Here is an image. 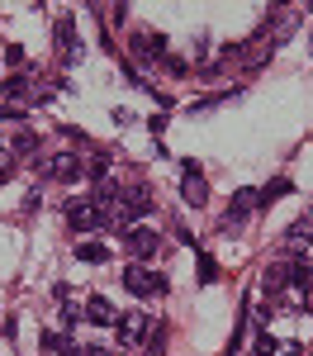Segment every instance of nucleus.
I'll return each instance as SVG.
<instances>
[{"mask_svg": "<svg viewBox=\"0 0 313 356\" xmlns=\"http://www.w3.org/2000/svg\"><path fill=\"white\" fill-rule=\"evenodd\" d=\"M38 176L43 181H67V186H76L85 176V162L76 157V152H62V157H53V162H38Z\"/></svg>", "mask_w": 313, "mask_h": 356, "instance_id": "7ed1b4c3", "label": "nucleus"}, {"mask_svg": "<svg viewBox=\"0 0 313 356\" xmlns=\"http://www.w3.org/2000/svg\"><path fill=\"white\" fill-rule=\"evenodd\" d=\"M162 67H167L171 76H185V72H190V67H185V62H180V57H167V53H162Z\"/></svg>", "mask_w": 313, "mask_h": 356, "instance_id": "6ab92c4d", "label": "nucleus"}, {"mask_svg": "<svg viewBox=\"0 0 313 356\" xmlns=\"http://www.w3.org/2000/svg\"><path fill=\"white\" fill-rule=\"evenodd\" d=\"M124 209H128V214H133V219H142V214H152V209H157V204H152V191H147V186H133V191L124 195Z\"/></svg>", "mask_w": 313, "mask_h": 356, "instance_id": "f8f14e48", "label": "nucleus"}, {"mask_svg": "<svg viewBox=\"0 0 313 356\" xmlns=\"http://www.w3.org/2000/svg\"><path fill=\"white\" fill-rule=\"evenodd\" d=\"M252 209H261V191H237V195H232V204H228V214H223V223H228V228H237Z\"/></svg>", "mask_w": 313, "mask_h": 356, "instance_id": "1a4fd4ad", "label": "nucleus"}, {"mask_svg": "<svg viewBox=\"0 0 313 356\" xmlns=\"http://www.w3.org/2000/svg\"><path fill=\"white\" fill-rule=\"evenodd\" d=\"M276 352H280V342H276L271 332H261V337H256V352H252V356H276Z\"/></svg>", "mask_w": 313, "mask_h": 356, "instance_id": "f3484780", "label": "nucleus"}, {"mask_svg": "<svg viewBox=\"0 0 313 356\" xmlns=\"http://www.w3.org/2000/svg\"><path fill=\"white\" fill-rule=\"evenodd\" d=\"M162 352H167V328L157 323V328L147 332V356H162Z\"/></svg>", "mask_w": 313, "mask_h": 356, "instance_id": "dca6fc26", "label": "nucleus"}, {"mask_svg": "<svg viewBox=\"0 0 313 356\" xmlns=\"http://www.w3.org/2000/svg\"><path fill=\"white\" fill-rule=\"evenodd\" d=\"M276 195H289V181H271V186H266V191H261V200H266V204H271V200H276Z\"/></svg>", "mask_w": 313, "mask_h": 356, "instance_id": "a211bd4d", "label": "nucleus"}, {"mask_svg": "<svg viewBox=\"0 0 313 356\" xmlns=\"http://www.w3.org/2000/svg\"><path fill=\"white\" fill-rule=\"evenodd\" d=\"M85 318H90L95 328H114V323H119V314H114V304L105 300V295H90V300H85Z\"/></svg>", "mask_w": 313, "mask_h": 356, "instance_id": "9d476101", "label": "nucleus"}, {"mask_svg": "<svg viewBox=\"0 0 313 356\" xmlns=\"http://www.w3.org/2000/svg\"><path fill=\"white\" fill-rule=\"evenodd\" d=\"M162 48H167L162 33H138V38H133V53H138L142 62H162Z\"/></svg>", "mask_w": 313, "mask_h": 356, "instance_id": "ddd939ff", "label": "nucleus"}, {"mask_svg": "<svg viewBox=\"0 0 313 356\" xmlns=\"http://www.w3.org/2000/svg\"><path fill=\"white\" fill-rule=\"evenodd\" d=\"M67 223H71L76 233H90V228H105L110 214H105L95 200H67Z\"/></svg>", "mask_w": 313, "mask_h": 356, "instance_id": "f03ea898", "label": "nucleus"}, {"mask_svg": "<svg viewBox=\"0 0 313 356\" xmlns=\"http://www.w3.org/2000/svg\"><path fill=\"white\" fill-rule=\"evenodd\" d=\"M71 252H76V261H90V266H105L110 261V247L105 243H76Z\"/></svg>", "mask_w": 313, "mask_h": 356, "instance_id": "2eb2a0df", "label": "nucleus"}, {"mask_svg": "<svg viewBox=\"0 0 313 356\" xmlns=\"http://www.w3.org/2000/svg\"><path fill=\"white\" fill-rule=\"evenodd\" d=\"M199 275H204V280H219V266H214V257H199Z\"/></svg>", "mask_w": 313, "mask_h": 356, "instance_id": "412c9836", "label": "nucleus"}, {"mask_svg": "<svg viewBox=\"0 0 313 356\" xmlns=\"http://www.w3.org/2000/svg\"><path fill=\"white\" fill-rule=\"evenodd\" d=\"M299 24H304V10H299V5H289V10H276V24L266 19V29H261V38H266V43L276 48V43H285V38H289V33H294Z\"/></svg>", "mask_w": 313, "mask_h": 356, "instance_id": "20e7f679", "label": "nucleus"}, {"mask_svg": "<svg viewBox=\"0 0 313 356\" xmlns=\"http://www.w3.org/2000/svg\"><path fill=\"white\" fill-rule=\"evenodd\" d=\"M119 347H138V342H147V332H152V318L142 314V309H133V314H119Z\"/></svg>", "mask_w": 313, "mask_h": 356, "instance_id": "39448f33", "label": "nucleus"}, {"mask_svg": "<svg viewBox=\"0 0 313 356\" xmlns=\"http://www.w3.org/2000/svg\"><path fill=\"white\" fill-rule=\"evenodd\" d=\"M53 38H57V48H62V57H67V62H76V57H81V43H76V19H71V15H57Z\"/></svg>", "mask_w": 313, "mask_h": 356, "instance_id": "6e6552de", "label": "nucleus"}, {"mask_svg": "<svg viewBox=\"0 0 313 356\" xmlns=\"http://www.w3.org/2000/svg\"><path fill=\"white\" fill-rule=\"evenodd\" d=\"M38 152V134L33 129H15L10 134V157H33Z\"/></svg>", "mask_w": 313, "mask_h": 356, "instance_id": "4468645a", "label": "nucleus"}, {"mask_svg": "<svg viewBox=\"0 0 313 356\" xmlns=\"http://www.w3.org/2000/svg\"><path fill=\"white\" fill-rule=\"evenodd\" d=\"M76 356H110V352H105V347H81Z\"/></svg>", "mask_w": 313, "mask_h": 356, "instance_id": "5701e85b", "label": "nucleus"}, {"mask_svg": "<svg viewBox=\"0 0 313 356\" xmlns=\"http://www.w3.org/2000/svg\"><path fill=\"white\" fill-rule=\"evenodd\" d=\"M157 243H162L157 228H128V233H124V252H128L133 261H147V257L157 252Z\"/></svg>", "mask_w": 313, "mask_h": 356, "instance_id": "0eeeda50", "label": "nucleus"}, {"mask_svg": "<svg viewBox=\"0 0 313 356\" xmlns=\"http://www.w3.org/2000/svg\"><path fill=\"white\" fill-rule=\"evenodd\" d=\"M10 176H15V157H10V147H5V152H0V181H10Z\"/></svg>", "mask_w": 313, "mask_h": 356, "instance_id": "aec40b11", "label": "nucleus"}, {"mask_svg": "<svg viewBox=\"0 0 313 356\" xmlns=\"http://www.w3.org/2000/svg\"><path fill=\"white\" fill-rule=\"evenodd\" d=\"M309 243H313V219H299V223H289V228H285V252H294V257H299Z\"/></svg>", "mask_w": 313, "mask_h": 356, "instance_id": "9b49d317", "label": "nucleus"}, {"mask_svg": "<svg viewBox=\"0 0 313 356\" xmlns=\"http://www.w3.org/2000/svg\"><path fill=\"white\" fill-rule=\"evenodd\" d=\"M180 200H185L190 209H199V204L209 200V181H204V171H199L195 162H185V176H180Z\"/></svg>", "mask_w": 313, "mask_h": 356, "instance_id": "423d86ee", "label": "nucleus"}, {"mask_svg": "<svg viewBox=\"0 0 313 356\" xmlns=\"http://www.w3.org/2000/svg\"><path fill=\"white\" fill-rule=\"evenodd\" d=\"M124 290L138 295V300H152V295H167V280L152 271V266L133 261V266H124Z\"/></svg>", "mask_w": 313, "mask_h": 356, "instance_id": "f257e3e1", "label": "nucleus"}, {"mask_svg": "<svg viewBox=\"0 0 313 356\" xmlns=\"http://www.w3.org/2000/svg\"><path fill=\"white\" fill-rule=\"evenodd\" d=\"M5 62H10V67H19V62H24V48H19V43H10V48H5Z\"/></svg>", "mask_w": 313, "mask_h": 356, "instance_id": "4be33fe9", "label": "nucleus"}]
</instances>
